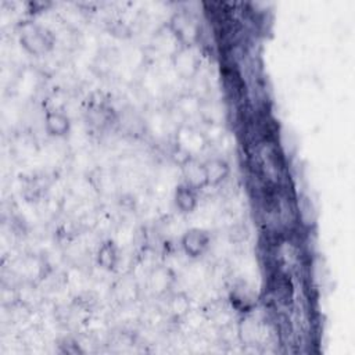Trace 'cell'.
I'll return each instance as SVG.
<instances>
[{
    "label": "cell",
    "mask_w": 355,
    "mask_h": 355,
    "mask_svg": "<svg viewBox=\"0 0 355 355\" xmlns=\"http://www.w3.org/2000/svg\"><path fill=\"white\" fill-rule=\"evenodd\" d=\"M189 308V302L186 298H182L181 295H175L171 301V309H172V313L175 315H182L188 311Z\"/></svg>",
    "instance_id": "cell-10"
},
{
    "label": "cell",
    "mask_w": 355,
    "mask_h": 355,
    "mask_svg": "<svg viewBox=\"0 0 355 355\" xmlns=\"http://www.w3.org/2000/svg\"><path fill=\"white\" fill-rule=\"evenodd\" d=\"M204 170H206V179L207 186H218L221 185L229 175L230 168L226 160L219 157H212L204 161Z\"/></svg>",
    "instance_id": "cell-7"
},
{
    "label": "cell",
    "mask_w": 355,
    "mask_h": 355,
    "mask_svg": "<svg viewBox=\"0 0 355 355\" xmlns=\"http://www.w3.org/2000/svg\"><path fill=\"white\" fill-rule=\"evenodd\" d=\"M175 206L183 214H190L199 204V190L188 183H181L175 189Z\"/></svg>",
    "instance_id": "cell-6"
},
{
    "label": "cell",
    "mask_w": 355,
    "mask_h": 355,
    "mask_svg": "<svg viewBox=\"0 0 355 355\" xmlns=\"http://www.w3.org/2000/svg\"><path fill=\"white\" fill-rule=\"evenodd\" d=\"M174 67L182 78H192L199 70V59L190 46H181L176 49L174 59Z\"/></svg>",
    "instance_id": "cell-4"
},
{
    "label": "cell",
    "mask_w": 355,
    "mask_h": 355,
    "mask_svg": "<svg viewBox=\"0 0 355 355\" xmlns=\"http://www.w3.org/2000/svg\"><path fill=\"white\" fill-rule=\"evenodd\" d=\"M45 129L51 136L64 138L71 131V121L63 111L51 110L45 116Z\"/></svg>",
    "instance_id": "cell-5"
},
{
    "label": "cell",
    "mask_w": 355,
    "mask_h": 355,
    "mask_svg": "<svg viewBox=\"0 0 355 355\" xmlns=\"http://www.w3.org/2000/svg\"><path fill=\"white\" fill-rule=\"evenodd\" d=\"M182 168H183V175H185V183L193 186L197 190L207 186L204 163H200V161L192 158Z\"/></svg>",
    "instance_id": "cell-9"
},
{
    "label": "cell",
    "mask_w": 355,
    "mask_h": 355,
    "mask_svg": "<svg viewBox=\"0 0 355 355\" xmlns=\"http://www.w3.org/2000/svg\"><path fill=\"white\" fill-rule=\"evenodd\" d=\"M96 261L98 265L104 271H114L117 268L120 261V253L114 240L109 239L100 244L96 254Z\"/></svg>",
    "instance_id": "cell-8"
},
{
    "label": "cell",
    "mask_w": 355,
    "mask_h": 355,
    "mask_svg": "<svg viewBox=\"0 0 355 355\" xmlns=\"http://www.w3.org/2000/svg\"><path fill=\"white\" fill-rule=\"evenodd\" d=\"M21 46L34 56H44L49 53L56 44L55 35L45 27L35 23H24L19 31Z\"/></svg>",
    "instance_id": "cell-1"
},
{
    "label": "cell",
    "mask_w": 355,
    "mask_h": 355,
    "mask_svg": "<svg viewBox=\"0 0 355 355\" xmlns=\"http://www.w3.org/2000/svg\"><path fill=\"white\" fill-rule=\"evenodd\" d=\"M171 33L181 44V46H190L192 42L197 38L199 30L194 21L186 15H176L171 20Z\"/></svg>",
    "instance_id": "cell-3"
},
{
    "label": "cell",
    "mask_w": 355,
    "mask_h": 355,
    "mask_svg": "<svg viewBox=\"0 0 355 355\" xmlns=\"http://www.w3.org/2000/svg\"><path fill=\"white\" fill-rule=\"evenodd\" d=\"M181 246L188 257L200 258L211 247V235L204 229L192 228L183 233Z\"/></svg>",
    "instance_id": "cell-2"
}]
</instances>
